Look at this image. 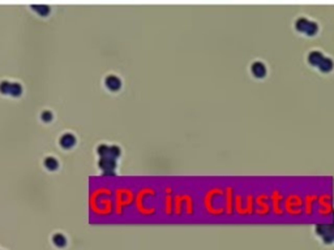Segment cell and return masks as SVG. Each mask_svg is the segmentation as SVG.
<instances>
[{
	"label": "cell",
	"instance_id": "cell-3",
	"mask_svg": "<svg viewBox=\"0 0 334 250\" xmlns=\"http://www.w3.org/2000/svg\"><path fill=\"white\" fill-rule=\"evenodd\" d=\"M324 57L325 56L322 55V52H320V51H312V52L308 55V61L312 64V65H316V67H317Z\"/></svg>",
	"mask_w": 334,
	"mask_h": 250
},
{
	"label": "cell",
	"instance_id": "cell-5",
	"mask_svg": "<svg viewBox=\"0 0 334 250\" xmlns=\"http://www.w3.org/2000/svg\"><path fill=\"white\" fill-rule=\"evenodd\" d=\"M54 242H55V244H56L57 246H60V248H62V246L65 245V238L62 236V234H56V236L54 237Z\"/></svg>",
	"mask_w": 334,
	"mask_h": 250
},
{
	"label": "cell",
	"instance_id": "cell-1",
	"mask_svg": "<svg viewBox=\"0 0 334 250\" xmlns=\"http://www.w3.org/2000/svg\"><path fill=\"white\" fill-rule=\"evenodd\" d=\"M295 27L298 29L299 31L306 33L308 35H313L318 30V26H317V24L315 22V21H311V20H308L306 17H300V18L296 20Z\"/></svg>",
	"mask_w": 334,
	"mask_h": 250
},
{
	"label": "cell",
	"instance_id": "cell-2",
	"mask_svg": "<svg viewBox=\"0 0 334 250\" xmlns=\"http://www.w3.org/2000/svg\"><path fill=\"white\" fill-rule=\"evenodd\" d=\"M251 72L253 73V76L261 78V77H264L266 75V67L261 61H255L253 64L251 65Z\"/></svg>",
	"mask_w": 334,
	"mask_h": 250
},
{
	"label": "cell",
	"instance_id": "cell-4",
	"mask_svg": "<svg viewBox=\"0 0 334 250\" xmlns=\"http://www.w3.org/2000/svg\"><path fill=\"white\" fill-rule=\"evenodd\" d=\"M333 60L332 59H329V57H324L322 60L320 61V64L317 65L318 67V69L320 70H322V72H329V70H332L333 69Z\"/></svg>",
	"mask_w": 334,
	"mask_h": 250
}]
</instances>
